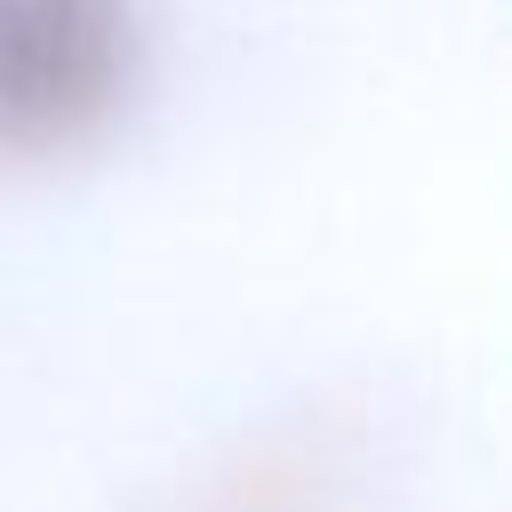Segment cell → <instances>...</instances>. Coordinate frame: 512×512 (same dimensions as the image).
Masks as SVG:
<instances>
[{
  "label": "cell",
  "instance_id": "obj_1",
  "mask_svg": "<svg viewBox=\"0 0 512 512\" xmlns=\"http://www.w3.org/2000/svg\"><path fill=\"white\" fill-rule=\"evenodd\" d=\"M136 72L128 0H0V152H64Z\"/></svg>",
  "mask_w": 512,
  "mask_h": 512
}]
</instances>
